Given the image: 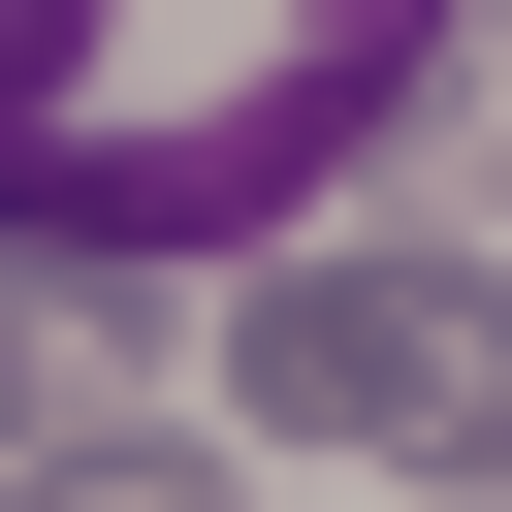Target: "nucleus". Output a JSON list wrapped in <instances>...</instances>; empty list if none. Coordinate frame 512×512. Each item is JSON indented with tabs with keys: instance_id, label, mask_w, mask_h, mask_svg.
I'll return each mask as SVG.
<instances>
[{
	"instance_id": "f03ea898",
	"label": "nucleus",
	"mask_w": 512,
	"mask_h": 512,
	"mask_svg": "<svg viewBox=\"0 0 512 512\" xmlns=\"http://www.w3.org/2000/svg\"><path fill=\"white\" fill-rule=\"evenodd\" d=\"M0 512H224V448H192V416H32Z\"/></svg>"
},
{
	"instance_id": "20e7f679",
	"label": "nucleus",
	"mask_w": 512,
	"mask_h": 512,
	"mask_svg": "<svg viewBox=\"0 0 512 512\" xmlns=\"http://www.w3.org/2000/svg\"><path fill=\"white\" fill-rule=\"evenodd\" d=\"M416 480H448V512H512V352H480V384L416 416Z\"/></svg>"
},
{
	"instance_id": "f257e3e1",
	"label": "nucleus",
	"mask_w": 512,
	"mask_h": 512,
	"mask_svg": "<svg viewBox=\"0 0 512 512\" xmlns=\"http://www.w3.org/2000/svg\"><path fill=\"white\" fill-rule=\"evenodd\" d=\"M480 352H512V256H480V224H416V192H384V224H256V256H224V384H256V448H384V480H416V416H448Z\"/></svg>"
},
{
	"instance_id": "7ed1b4c3",
	"label": "nucleus",
	"mask_w": 512,
	"mask_h": 512,
	"mask_svg": "<svg viewBox=\"0 0 512 512\" xmlns=\"http://www.w3.org/2000/svg\"><path fill=\"white\" fill-rule=\"evenodd\" d=\"M96 320H128V288H96V256H32V224H0V448H32V416H96Z\"/></svg>"
}]
</instances>
